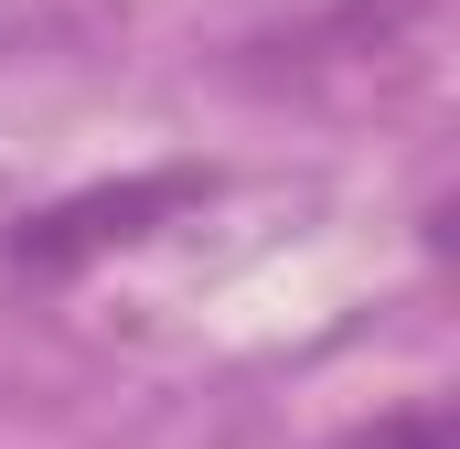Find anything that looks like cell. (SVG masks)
Wrapping results in <instances>:
<instances>
[{
	"instance_id": "cell-2",
	"label": "cell",
	"mask_w": 460,
	"mask_h": 449,
	"mask_svg": "<svg viewBox=\"0 0 460 449\" xmlns=\"http://www.w3.org/2000/svg\"><path fill=\"white\" fill-rule=\"evenodd\" d=\"M353 449H450V418L439 407H396L375 439H353Z\"/></svg>"
},
{
	"instance_id": "cell-1",
	"label": "cell",
	"mask_w": 460,
	"mask_h": 449,
	"mask_svg": "<svg viewBox=\"0 0 460 449\" xmlns=\"http://www.w3.org/2000/svg\"><path fill=\"white\" fill-rule=\"evenodd\" d=\"M193 193H204V172H161V182H118V193H86V204H54L43 224L11 235V257L22 268H86L97 246L150 235V224L172 215V204H193Z\"/></svg>"
}]
</instances>
